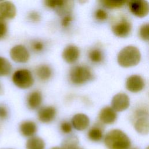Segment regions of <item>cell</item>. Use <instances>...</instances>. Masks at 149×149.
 Instances as JSON below:
<instances>
[{
  "label": "cell",
  "instance_id": "1",
  "mask_svg": "<svg viewBox=\"0 0 149 149\" xmlns=\"http://www.w3.org/2000/svg\"><path fill=\"white\" fill-rule=\"evenodd\" d=\"M104 144L108 149H129L131 141L122 130L118 129L109 130L104 137Z\"/></svg>",
  "mask_w": 149,
  "mask_h": 149
},
{
  "label": "cell",
  "instance_id": "2",
  "mask_svg": "<svg viewBox=\"0 0 149 149\" xmlns=\"http://www.w3.org/2000/svg\"><path fill=\"white\" fill-rule=\"evenodd\" d=\"M141 53L135 46L127 45L122 48L118 55L119 65L123 68H129L137 65L140 61Z\"/></svg>",
  "mask_w": 149,
  "mask_h": 149
},
{
  "label": "cell",
  "instance_id": "3",
  "mask_svg": "<svg viewBox=\"0 0 149 149\" xmlns=\"http://www.w3.org/2000/svg\"><path fill=\"white\" fill-rule=\"evenodd\" d=\"M93 78L91 69L84 65H79L72 67L69 72L70 81L76 85L84 84Z\"/></svg>",
  "mask_w": 149,
  "mask_h": 149
},
{
  "label": "cell",
  "instance_id": "4",
  "mask_svg": "<svg viewBox=\"0 0 149 149\" xmlns=\"http://www.w3.org/2000/svg\"><path fill=\"white\" fill-rule=\"evenodd\" d=\"M135 130L140 134H147L149 131L148 111L147 108L140 107L136 109L133 115Z\"/></svg>",
  "mask_w": 149,
  "mask_h": 149
},
{
  "label": "cell",
  "instance_id": "5",
  "mask_svg": "<svg viewBox=\"0 0 149 149\" xmlns=\"http://www.w3.org/2000/svg\"><path fill=\"white\" fill-rule=\"evenodd\" d=\"M14 85L21 89H27L34 84V78L31 72L27 69H19L14 72L12 76Z\"/></svg>",
  "mask_w": 149,
  "mask_h": 149
},
{
  "label": "cell",
  "instance_id": "6",
  "mask_svg": "<svg viewBox=\"0 0 149 149\" xmlns=\"http://www.w3.org/2000/svg\"><path fill=\"white\" fill-rule=\"evenodd\" d=\"M132 23L126 16L121 15L113 20L111 24V30L117 37L125 38L127 37L132 31Z\"/></svg>",
  "mask_w": 149,
  "mask_h": 149
},
{
  "label": "cell",
  "instance_id": "7",
  "mask_svg": "<svg viewBox=\"0 0 149 149\" xmlns=\"http://www.w3.org/2000/svg\"><path fill=\"white\" fill-rule=\"evenodd\" d=\"M44 5L48 8L55 9L59 15L69 14L73 5V2L72 1L63 0H46Z\"/></svg>",
  "mask_w": 149,
  "mask_h": 149
},
{
  "label": "cell",
  "instance_id": "8",
  "mask_svg": "<svg viewBox=\"0 0 149 149\" xmlns=\"http://www.w3.org/2000/svg\"><path fill=\"white\" fill-rule=\"evenodd\" d=\"M130 12L138 17L146 16L149 11L148 2L144 0H133L127 1Z\"/></svg>",
  "mask_w": 149,
  "mask_h": 149
},
{
  "label": "cell",
  "instance_id": "9",
  "mask_svg": "<svg viewBox=\"0 0 149 149\" xmlns=\"http://www.w3.org/2000/svg\"><path fill=\"white\" fill-rule=\"evenodd\" d=\"M9 55L11 59L16 63H26L30 58V54L28 49L22 44H17L11 48L9 51Z\"/></svg>",
  "mask_w": 149,
  "mask_h": 149
},
{
  "label": "cell",
  "instance_id": "10",
  "mask_svg": "<svg viewBox=\"0 0 149 149\" xmlns=\"http://www.w3.org/2000/svg\"><path fill=\"white\" fill-rule=\"evenodd\" d=\"M16 13V8L13 2L9 1H0V20L6 22L13 19Z\"/></svg>",
  "mask_w": 149,
  "mask_h": 149
},
{
  "label": "cell",
  "instance_id": "11",
  "mask_svg": "<svg viewBox=\"0 0 149 149\" xmlns=\"http://www.w3.org/2000/svg\"><path fill=\"white\" fill-rule=\"evenodd\" d=\"M130 105L128 95L123 93L115 94L111 101V108L116 112H121L127 109Z\"/></svg>",
  "mask_w": 149,
  "mask_h": 149
},
{
  "label": "cell",
  "instance_id": "12",
  "mask_svg": "<svg viewBox=\"0 0 149 149\" xmlns=\"http://www.w3.org/2000/svg\"><path fill=\"white\" fill-rule=\"evenodd\" d=\"M145 86L143 77L137 74L130 76L126 80V87L127 90L132 93H138L141 91Z\"/></svg>",
  "mask_w": 149,
  "mask_h": 149
},
{
  "label": "cell",
  "instance_id": "13",
  "mask_svg": "<svg viewBox=\"0 0 149 149\" xmlns=\"http://www.w3.org/2000/svg\"><path fill=\"white\" fill-rule=\"evenodd\" d=\"M56 114V110L55 107L52 106H46L39 109L37 117L41 122L48 123L54 120Z\"/></svg>",
  "mask_w": 149,
  "mask_h": 149
},
{
  "label": "cell",
  "instance_id": "14",
  "mask_svg": "<svg viewBox=\"0 0 149 149\" xmlns=\"http://www.w3.org/2000/svg\"><path fill=\"white\" fill-rule=\"evenodd\" d=\"M62 58L68 63H73L77 61L80 56L79 48L73 44L67 45L62 52Z\"/></svg>",
  "mask_w": 149,
  "mask_h": 149
},
{
  "label": "cell",
  "instance_id": "15",
  "mask_svg": "<svg viewBox=\"0 0 149 149\" xmlns=\"http://www.w3.org/2000/svg\"><path fill=\"white\" fill-rule=\"evenodd\" d=\"M98 118L101 123L106 125H111L117 119L116 112L111 107H105L100 111Z\"/></svg>",
  "mask_w": 149,
  "mask_h": 149
},
{
  "label": "cell",
  "instance_id": "16",
  "mask_svg": "<svg viewBox=\"0 0 149 149\" xmlns=\"http://www.w3.org/2000/svg\"><path fill=\"white\" fill-rule=\"evenodd\" d=\"M90 125L89 118L84 113H77L72 119V126L77 130H86Z\"/></svg>",
  "mask_w": 149,
  "mask_h": 149
},
{
  "label": "cell",
  "instance_id": "17",
  "mask_svg": "<svg viewBox=\"0 0 149 149\" xmlns=\"http://www.w3.org/2000/svg\"><path fill=\"white\" fill-rule=\"evenodd\" d=\"M20 134L25 137H31L36 133L37 126L32 120H24L22 122L19 127Z\"/></svg>",
  "mask_w": 149,
  "mask_h": 149
},
{
  "label": "cell",
  "instance_id": "18",
  "mask_svg": "<svg viewBox=\"0 0 149 149\" xmlns=\"http://www.w3.org/2000/svg\"><path fill=\"white\" fill-rule=\"evenodd\" d=\"M42 101V94L38 90H34L30 93L26 98L27 106L30 109H36L38 108L41 104Z\"/></svg>",
  "mask_w": 149,
  "mask_h": 149
},
{
  "label": "cell",
  "instance_id": "19",
  "mask_svg": "<svg viewBox=\"0 0 149 149\" xmlns=\"http://www.w3.org/2000/svg\"><path fill=\"white\" fill-rule=\"evenodd\" d=\"M104 136V130L100 124H95L92 126L87 132L88 139L94 142H98L102 140Z\"/></svg>",
  "mask_w": 149,
  "mask_h": 149
},
{
  "label": "cell",
  "instance_id": "20",
  "mask_svg": "<svg viewBox=\"0 0 149 149\" xmlns=\"http://www.w3.org/2000/svg\"><path fill=\"white\" fill-rule=\"evenodd\" d=\"M52 74L51 68L47 65H41L37 66L36 69V74L37 77L42 81H47L49 79Z\"/></svg>",
  "mask_w": 149,
  "mask_h": 149
},
{
  "label": "cell",
  "instance_id": "21",
  "mask_svg": "<svg viewBox=\"0 0 149 149\" xmlns=\"http://www.w3.org/2000/svg\"><path fill=\"white\" fill-rule=\"evenodd\" d=\"M45 144L43 139L37 136L30 137L26 141V149H45Z\"/></svg>",
  "mask_w": 149,
  "mask_h": 149
},
{
  "label": "cell",
  "instance_id": "22",
  "mask_svg": "<svg viewBox=\"0 0 149 149\" xmlns=\"http://www.w3.org/2000/svg\"><path fill=\"white\" fill-rule=\"evenodd\" d=\"M12 70V66L9 61L7 58L0 56V77L8 76Z\"/></svg>",
  "mask_w": 149,
  "mask_h": 149
},
{
  "label": "cell",
  "instance_id": "23",
  "mask_svg": "<svg viewBox=\"0 0 149 149\" xmlns=\"http://www.w3.org/2000/svg\"><path fill=\"white\" fill-rule=\"evenodd\" d=\"M88 56L90 61L94 63H100L104 59V54L102 51L98 48L91 49L88 52Z\"/></svg>",
  "mask_w": 149,
  "mask_h": 149
},
{
  "label": "cell",
  "instance_id": "24",
  "mask_svg": "<svg viewBox=\"0 0 149 149\" xmlns=\"http://www.w3.org/2000/svg\"><path fill=\"white\" fill-rule=\"evenodd\" d=\"M104 7L109 9H117L123 6L126 3V1H112L102 0L99 1Z\"/></svg>",
  "mask_w": 149,
  "mask_h": 149
},
{
  "label": "cell",
  "instance_id": "25",
  "mask_svg": "<svg viewBox=\"0 0 149 149\" xmlns=\"http://www.w3.org/2000/svg\"><path fill=\"white\" fill-rule=\"evenodd\" d=\"M79 140L77 137L71 136L68 137L62 142V148L63 149H72L78 146Z\"/></svg>",
  "mask_w": 149,
  "mask_h": 149
},
{
  "label": "cell",
  "instance_id": "26",
  "mask_svg": "<svg viewBox=\"0 0 149 149\" xmlns=\"http://www.w3.org/2000/svg\"><path fill=\"white\" fill-rule=\"evenodd\" d=\"M139 36L141 39L148 41L149 39V24L148 23L143 24L139 28Z\"/></svg>",
  "mask_w": 149,
  "mask_h": 149
},
{
  "label": "cell",
  "instance_id": "27",
  "mask_svg": "<svg viewBox=\"0 0 149 149\" xmlns=\"http://www.w3.org/2000/svg\"><path fill=\"white\" fill-rule=\"evenodd\" d=\"M94 17L98 21H104L108 17L107 12L102 9H98L94 12Z\"/></svg>",
  "mask_w": 149,
  "mask_h": 149
},
{
  "label": "cell",
  "instance_id": "28",
  "mask_svg": "<svg viewBox=\"0 0 149 149\" xmlns=\"http://www.w3.org/2000/svg\"><path fill=\"white\" fill-rule=\"evenodd\" d=\"M30 47L35 52H41L44 48V44L40 40H34L31 42Z\"/></svg>",
  "mask_w": 149,
  "mask_h": 149
},
{
  "label": "cell",
  "instance_id": "29",
  "mask_svg": "<svg viewBox=\"0 0 149 149\" xmlns=\"http://www.w3.org/2000/svg\"><path fill=\"white\" fill-rule=\"evenodd\" d=\"M8 32V26L6 22L0 20V40L4 39Z\"/></svg>",
  "mask_w": 149,
  "mask_h": 149
},
{
  "label": "cell",
  "instance_id": "30",
  "mask_svg": "<svg viewBox=\"0 0 149 149\" xmlns=\"http://www.w3.org/2000/svg\"><path fill=\"white\" fill-rule=\"evenodd\" d=\"M9 116V109L7 106L0 103V120H4L8 118Z\"/></svg>",
  "mask_w": 149,
  "mask_h": 149
},
{
  "label": "cell",
  "instance_id": "31",
  "mask_svg": "<svg viewBox=\"0 0 149 149\" xmlns=\"http://www.w3.org/2000/svg\"><path fill=\"white\" fill-rule=\"evenodd\" d=\"M61 130L65 134H69L72 130V124L68 121H63L60 125Z\"/></svg>",
  "mask_w": 149,
  "mask_h": 149
},
{
  "label": "cell",
  "instance_id": "32",
  "mask_svg": "<svg viewBox=\"0 0 149 149\" xmlns=\"http://www.w3.org/2000/svg\"><path fill=\"white\" fill-rule=\"evenodd\" d=\"M27 17L29 20H30L32 22L37 23L41 19V16L36 11H31L30 12L28 15Z\"/></svg>",
  "mask_w": 149,
  "mask_h": 149
},
{
  "label": "cell",
  "instance_id": "33",
  "mask_svg": "<svg viewBox=\"0 0 149 149\" xmlns=\"http://www.w3.org/2000/svg\"><path fill=\"white\" fill-rule=\"evenodd\" d=\"M73 20L72 16L70 14H67L64 15L63 17L61 20V25L63 27H68L71 23Z\"/></svg>",
  "mask_w": 149,
  "mask_h": 149
},
{
  "label": "cell",
  "instance_id": "34",
  "mask_svg": "<svg viewBox=\"0 0 149 149\" xmlns=\"http://www.w3.org/2000/svg\"><path fill=\"white\" fill-rule=\"evenodd\" d=\"M50 149H63L62 147H54Z\"/></svg>",
  "mask_w": 149,
  "mask_h": 149
},
{
  "label": "cell",
  "instance_id": "35",
  "mask_svg": "<svg viewBox=\"0 0 149 149\" xmlns=\"http://www.w3.org/2000/svg\"><path fill=\"white\" fill-rule=\"evenodd\" d=\"M72 149H83V148H81V147H79V146H76V147H75L72 148Z\"/></svg>",
  "mask_w": 149,
  "mask_h": 149
},
{
  "label": "cell",
  "instance_id": "36",
  "mask_svg": "<svg viewBox=\"0 0 149 149\" xmlns=\"http://www.w3.org/2000/svg\"><path fill=\"white\" fill-rule=\"evenodd\" d=\"M2 87H1V84H0V95L1 94H2Z\"/></svg>",
  "mask_w": 149,
  "mask_h": 149
},
{
  "label": "cell",
  "instance_id": "37",
  "mask_svg": "<svg viewBox=\"0 0 149 149\" xmlns=\"http://www.w3.org/2000/svg\"><path fill=\"white\" fill-rule=\"evenodd\" d=\"M1 149H12V148H1Z\"/></svg>",
  "mask_w": 149,
  "mask_h": 149
},
{
  "label": "cell",
  "instance_id": "38",
  "mask_svg": "<svg viewBox=\"0 0 149 149\" xmlns=\"http://www.w3.org/2000/svg\"><path fill=\"white\" fill-rule=\"evenodd\" d=\"M146 149H148V147H147V148H146Z\"/></svg>",
  "mask_w": 149,
  "mask_h": 149
}]
</instances>
